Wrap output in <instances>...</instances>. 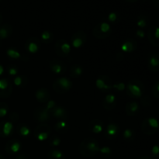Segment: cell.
<instances>
[{"instance_id":"4fadbf2b","label":"cell","mask_w":159,"mask_h":159,"mask_svg":"<svg viewBox=\"0 0 159 159\" xmlns=\"http://www.w3.org/2000/svg\"><path fill=\"white\" fill-rule=\"evenodd\" d=\"M22 148V144L18 140L12 139L8 141L5 145V150L9 155H16L20 153Z\"/></svg>"},{"instance_id":"8fae6325","label":"cell","mask_w":159,"mask_h":159,"mask_svg":"<svg viewBox=\"0 0 159 159\" xmlns=\"http://www.w3.org/2000/svg\"><path fill=\"white\" fill-rule=\"evenodd\" d=\"M87 35L84 31L79 30L75 33L71 38V45L74 48H80L86 43Z\"/></svg>"},{"instance_id":"e0dca14e","label":"cell","mask_w":159,"mask_h":159,"mask_svg":"<svg viewBox=\"0 0 159 159\" xmlns=\"http://www.w3.org/2000/svg\"><path fill=\"white\" fill-rule=\"evenodd\" d=\"M51 116H54L59 120H66L68 118V110L61 106H56L55 108L51 113Z\"/></svg>"},{"instance_id":"52a82bcc","label":"cell","mask_w":159,"mask_h":159,"mask_svg":"<svg viewBox=\"0 0 159 159\" xmlns=\"http://www.w3.org/2000/svg\"><path fill=\"white\" fill-rule=\"evenodd\" d=\"M55 52L61 57H66L71 52V45L65 40L60 39L55 43Z\"/></svg>"},{"instance_id":"f6af8a7d","label":"cell","mask_w":159,"mask_h":159,"mask_svg":"<svg viewBox=\"0 0 159 159\" xmlns=\"http://www.w3.org/2000/svg\"><path fill=\"white\" fill-rule=\"evenodd\" d=\"M136 36L138 37V38H141V39H143L144 38V37H145V33H144V30H138L136 31Z\"/></svg>"},{"instance_id":"60d3db41","label":"cell","mask_w":159,"mask_h":159,"mask_svg":"<svg viewBox=\"0 0 159 159\" xmlns=\"http://www.w3.org/2000/svg\"><path fill=\"white\" fill-rule=\"evenodd\" d=\"M137 24L139 26L140 28H144L147 26V20H146L145 17L141 16L138 19V22H137Z\"/></svg>"},{"instance_id":"7bdbcfd3","label":"cell","mask_w":159,"mask_h":159,"mask_svg":"<svg viewBox=\"0 0 159 159\" xmlns=\"http://www.w3.org/2000/svg\"><path fill=\"white\" fill-rule=\"evenodd\" d=\"M9 120L12 122H16L19 120V114L16 112H12V113H10L9 115Z\"/></svg>"},{"instance_id":"44dd1931","label":"cell","mask_w":159,"mask_h":159,"mask_svg":"<svg viewBox=\"0 0 159 159\" xmlns=\"http://www.w3.org/2000/svg\"><path fill=\"white\" fill-rule=\"evenodd\" d=\"M103 107L107 110H112L116 106V97L113 93H109L105 96L103 99Z\"/></svg>"},{"instance_id":"8992f818","label":"cell","mask_w":159,"mask_h":159,"mask_svg":"<svg viewBox=\"0 0 159 159\" xmlns=\"http://www.w3.org/2000/svg\"><path fill=\"white\" fill-rule=\"evenodd\" d=\"M110 34H111V26L109 23H105V22L96 25L93 29V36L96 38L100 39V40L107 38L110 35Z\"/></svg>"},{"instance_id":"c3c4849f","label":"cell","mask_w":159,"mask_h":159,"mask_svg":"<svg viewBox=\"0 0 159 159\" xmlns=\"http://www.w3.org/2000/svg\"><path fill=\"white\" fill-rule=\"evenodd\" d=\"M138 159H153V158H150V157H148V156H141Z\"/></svg>"},{"instance_id":"9a60e30c","label":"cell","mask_w":159,"mask_h":159,"mask_svg":"<svg viewBox=\"0 0 159 159\" xmlns=\"http://www.w3.org/2000/svg\"><path fill=\"white\" fill-rule=\"evenodd\" d=\"M14 131L13 124L11 121L0 122V137L8 138L11 136Z\"/></svg>"},{"instance_id":"7dc6e473","label":"cell","mask_w":159,"mask_h":159,"mask_svg":"<svg viewBox=\"0 0 159 159\" xmlns=\"http://www.w3.org/2000/svg\"><path fill=\"white\" fill-rule=\"evenodd\" d=\"M4 71H5L4 68H3L2 65L1 64H0V76H1L3 74V73H4Z\"/></svg>"},{"instance_id":"f546056e","label":"cell","mask_w":159,"mask_h":159,"mask_svg":"<svg viewBox=\"0 0 159 159\" xmlns=\"http://www.w3.org/2000/svg\"><path fill=\"white\" fill-rule=\"evenodd\" d=\"M54 130L60 133H65L68 130V124L66 120H58L54 124Z\"/></svg>"},{"instance_id":"7a4b0ae2","label":"cell","mask_w":159,"mask_h":159,"mask_svg":"<svg viewBox=\"0 0 159 159\" xmlns=\"http://www.w3.org/2000/svg\"><path fill=\"white\" fill-rule=\"evenodd\" d=\"M127 94L133 99H140L142 97L144 92V86L139 80H130L126 85Z\"/></svg>"},{"instance_id":"ffe728a7","label":"cell","mask_w":159,"mask_h":159,"mask_svg":"<svg viewBox=\"0 0 159 159\" xmlns=\"http://www.w3.org/2000/svg\"><path fill=\"white\" fill-rule=\"evenodd\" d=\"M35 97L40 103H46L51 99V94L46 88H40L36 91Z\"/></svg>"},{"instance_id":"30bf717a","label":"cell","mask_w":159,"mask_h":159,"mask_svg":"<svg viewBox=\"0 0 159 159\" xmlns=\"http://www.w3.org/2000/svg\"><path fill=\"white\" fill-rule=\"evenodd\" d=\"M13 86L11 81L8 79H0V98L7 99L12 95Z\"/></svg>"},{"instance_id":"d6986e66","label":"cell","mask_w":159,"mask_h":159,"mask_svg":"<svg viewBox=\"0 0 159 159\" xmlns=\"http://www.w3.org/2000/svg\"><path fill=\"white\" fill-rule=\"evenodd\" d=\"M148 38L151 44L155 47H159V27L153 26L148 32Z\"/></svg>"},{"instance_id":"cb8c5ba5","label":"cell","mask_w":159,"mask_h":159,"mask_svg":"<svg viewBox=\"0 0 159 159\" xmlns=\"http://www.w3.org/2000/svg\"><path fill=\"white\" fill-rule=\"evenodd\" d=\"M136 41L133 39H127L121 45V50L124 53H131L137 49Z\"/></svg>"},{"instance_id":"b9f144b4","label":"cell","mask_w":159,"mask_h":159,"mask_svg":"<svg viewBox=\"0 0 159 159\" xmlns=\"http://www.w3.org/2000/svg\"><path fill=\"white\" fill-rule=\"evenodd\" d=\"M151 153L154 158H159V145L158 144H155L152 148L151 150Z\"/></svg>"},{"instance_id":"277c9868","label":"cell","mask_w":159,"mask_h":159,"mask_svg":"<svg viewBox=\"0 0 159 159\" xmlns=\"http://www.w3.org/2000/svg\"><path fill=\"white\" fill-rule=\"evenodd\" d=\"M53 88L56 93L64 94L68 93L72 88V82L68 78H59L53 83Z\"/></svg>"},{"instance_id":"816d5d0a","label":"cell","mask_w":159,"mask_h":159,"mask_svg":"<svg viewBox=\"0 0 159 159\" xmlns=\"http://www.w3.org/2000/svg\"><path fill=\"white\" fill-rule=\"evenodd\" d=\"M0 159H6L2 155H0Z\"/></svg>"},{"instance_id":"9c48e42d","label":"cell","mask_w":159,"mask_h":159,"mask_svg":"<svg viewBox=\"0 0 159 159\" xmlns=\"http://www.w3.org/2000/svg\"><path fill=\"white\" fill-rule=\"evenodd\" d=\"M34 117L37 122L40 124H46L51 120V113L44 107H37L34 113Z\"/></svg>"},{"instance_id":"4dcf8cb0","label":"cell","mask_w":159,"mask_h":159,"mask_svg":"<svg viewBox=\"0 0 159 159\" xmlns=\"http://www.w3.org/2000/svg\"><path fill=\"white\" fill-rule=\"evenodd\" d=\"M6 54H7L8 57L11 59H13V60H16V59H20L22 57L21 54L17 50H16L15 48H9V49L6 50Z\"/></svg>"},{"instance_id":"83f0119b","label":"cell","mask_w":159,"mask_h":159,"mask_svg":"<svg viewBox=\"0 0 159 159\" xmlns=\"http://www.w3.org/2000/svg\"><path fill=\"white\" fill-rule=\"evenodd\" d=\"M48 159H66L65 154L57 148H52L48 153Z\"/></svg>"},{"instance_id":"f35d334b","label":"cell","mask_w":159,"mask_h":159,"mask_svg":"<svg viewBox=\"0 0 159 159\" xmlns=\"http://www.w3.org/2000/svg\"><path fill=\"white\" fill-rule=\"evenodd\" d=\"M152 92V95L154 96V97L159 99V81L158 82H157L156 83L153 85Z\"/></svg>"},{"instance_id":"681fc988","label":"cell","mask_w":159,"mask_h":159,"mask_svg":"<svg viewBox=\"0 0 159 159\" xmlns=\"http://www.w3.org/2000/svg\"><path fill=\"white\" fill-rule=\"evenodd\" d=\"M154 2H155V4L156 5L157 7L159 8V0H155Z\"/></svg>"},{"instance_id":"4316f807","label":"cell","mask_w":159,"mask_h":159,"mask_svg":"<svg viewBox=\"0 0 159 159\" xmlns=\"http://www.w3.org/2000/svg\"><path fill=\"white\" fill-rule=\"evenodd\" d=\"M13 84L19 88H25L28 84V78L25 75L16 76L13 79Z\"/></svg>"},{"instance_id":"d4e9b609","label":"cell","mask_w":159,"mask_h":159,"mask_svg":"<svg viewBox=\"0 0 159 159\" xmlns=\"http://www.w3.org/2000/svg\"><path fill=\"white\" fill-rule=\"evenodd\" d=\"M12 26L9 24H4L0 26V39L4 40V39L9 38L12 34Z\"/></svg>"},{"instance_id":"484cf974","label":"cell","mask_w":159,"mask_h":159,"mask_svg":"<svg viewBox=\"0 0 159 159\" xmlns=\"http://www.w3.org/2000/svg\"><path fill=\"white\" fill-rule=\"evenodd\" d=\"M16 130L18 134L23 138H28L30 134V127L26 124H19L16 127Z\"/></svg>"},{"instance_id":"1f68e13d","label":"cell","mask_w":159,"mask_h":159,"mask_svg":"<svg viewBox=\"0 0 159 159\" xmlns=\"http://www.w3.org/2000/svg\"><path fill=\"white\" fill-rule=\"evenodd\" d=\"M123 137H124V139L126 141H127V142H130V141H132L134 139L135 133L132 129L127 128L124 130Z\"/></svg>"},{"instance_id":"ee69618b","label":"cell","mask_w":159,"mask_h":159,"mask_svg":"<svg viewBox=\"0 0 159 159\" xmlns=\"http://www.w3.org/2000/svg\"><path fill=\"white\" fill-rule=\"evenodd\" d=\"M117 19V15H116V12H111V13H110V15H109L108 16V20H110V22H111V23H115V22H116Z\"/></svg>"},{"instance_id":"ba28073f","label":"cell","mask_w":159,"mask_h":159,"mask_svg":"<svg viewBox=\"0 0 159 159\" xmlns=\"http://www.w3.org/2000/svg\"><path fill=\"white\" fill-rule=\"evenodd\" d=\"M96 85L102 93H108L113 89L111 79L105 75H99L96 81Z\"/></svg>"},{"instance_id":"8d00e7d4","label":"cell","mask_w":159,"mask_h":159,"mask_svg":"<svg viewBox=\"0 0 159 159\" xmlns=\"http://www.w3.org/2000/svg\"><path fill=\"white\" fill-rule=\"evenodd\" d=\"M6 71H7L8 74L11 76H16L17 74H18V67L15 65H9L7 67H6Z\"/></svg>"},{"instance_id":"74e56055","label":"cell","mask_w":159,"mask_h":159,"mask_svg":"<svg viewBox=\"0 0 159 159\" xmlns=\"http://www.w3.org/2000/svg\"><path fill=\"white\" fill-rule=\"evenodd\" d=\"M57 105V104L55 101L52 100V99H50L49 101H48V102H46V105L44 106V107L48 110V111L50 112V113H51V112H52V110L55 108L56 106Z\"/></svg>"},{"instance_id":"7c38bea8","label":"cell","mask_w":159,"mask_h":159,"mask_svg":"<svg viewBox=\"0 0 159 159\" xmlns=\"http://www.w3.org/2000/svg\"><path fill=\"white\" fill-rule=\"evenodd\" d=\"M40 47L41 41L36 37H30L25 43V50L30 54H34L38 52Z\"/></svg>"},{"instance_id":"ac0fdd59","label":"cell","mask_w":159,"mask_h":159,"mask_svg":"<svg viewBox=\"0 0 159 159\" xmlns=\"http://www.w3.org/2000/svg\"><path fill=\"white\" fill-rule=\"evenodd\" d=\"M88 127L89 130L93 134H100L104 130L105 125L101 120L93 119L89 122Z\"/></svg>"},{"instance_id":"f5cc1de1","label":"cell","mask_w":159,"mask_h":159,"mask_svg":"<svg viewBox=\"0 0 159 159\" xmlns=\"http://www.w3.org/2000/svg\"><path fill=\"white\" fill-rule=\"evenodd\" d=\"M158 131H159V129H158Z\"/></svg>"},{"instance_id":"3957f363","label":"cell","mask_w":159,"mask_h":159,"mask_svg":"<svg viewBox=\"0 0 159 159\" xmlns=\"http://www.w3.org/2000/svg\"><path fill=\"white\" fill-rule=\"evenodd\" d=\"M159 122L155 117H148L141 124V130L145 134L153 135L158 130Z\"/></svg>"},{"instance_id":"d590c367","label":"cell","mask_w":159,"mask_h":159,"mask_svg":"<svg viewBox=\"0 0 159 159\" xmlns=\"http://www.w3.org/2000/svg\"><path fill=\"white\" fill-rule=\"evenodd\" d=\"M9 111V107L6 102H0V118L5 117Z\"/></svg>"},{"instance_id":"d6a6232c","label":"cell","mask_w":159,"mask_h":159,"mask_svg":"<svg viewBox=\"0 0 159 159\" xmlns=\"http://www.w3.org/2000/svg\"><path fill=\"white\" fill-rule=\"evenodd\" d=\"M54 35L48 30H44L41 34V40L43 43H51L52 42Z\"/></svg>"},{"instance_id":"e575fe53","label":"cell","mask_w":159,"mask_h":159,"mask_svg":"<svg viewBox=\"0 0 159 159\" xmlns=\"http://www.w3.org/2000/svg\"><path fill=\"white\" fill-rule=\"evenodd\" d=\"M99 152L103 158H110L112 156V154H113L111 148L108 147V146H103L102 148H99Z\"/></svg>"},{"instance_id":"5bb4252c","label":"cell","mask_w":159,"mask_h":159,"mask_svg":"<svg viewBox=\"0 0 159 159\" xmlns=\"http://www.w3.org/2000/svg\"><path fill=\"white\" fill-rule=\"evenodd\" d=\"M50 69L56 75H63L66 72L67 67L63 61L57 59H53L49 62Z\"/></svg>"},{"instance_id":"6da1fadb","label":"cell","mask_w":159,"mask_h":159,"mask_svg":"<svg viewBox=\"0 0 159 159\" xmlns=\"http://www.w3.org/2000/svg\"><path fill=\"white\" fill-rule=\"evenodd\" d=\"M99 144L96 139L87 138L81 142L79 145V152L85 158H91L99 152Z\"/></svg>"},{"instance_id":"f907efd6","label":"cell","mask_w":159,"mask_h":159,"mask_svg":"<svg viewBox=\"0 0 159 159\" xmlns=\"http://www.w3.org/2000/svg\"><path fill=\"white\" fill-rule=\"evenodd\" d=\"M2 15L0 14V24H1L2 23Z\"/></svg>"},{"instance_id":"7402d4cb","label":"cell","mask_w":159,"mask_h":159,"mask_svg":"<svg viewBox=\"0 0 159 159\" xmlns=\"http://www.w3.org/2000/svg\"><path fill=\"white\" fill-rule=\"evenodd\" d=\"M148 67L152 72H157L159 71V54H151L148 59Z\"/></svg>"},{"instance_id":"836d02e7","label":"cell","mask_w":159,"mask_h":159,"mask_svg":"<svg viewBox=\"0 0 159 159\" xmlns=\"http://www.w3.org/2000/svg\"><path fill=\"white\" fill-rule=\"evenodd\" d=\"M48 143H49L50 146L53 148H57L61 143V139L58 135H53L48 140Z\"/></svg>"},{"instance_id":"603a6c76","label":"cell","mask_w":159,"mask_h":159,"mask_svg":"<svg viewBox=\"0 0 159 159\" xmlns=\"http://www.w3.org/2000/svg\"><path fill=\"white\" fill-rule=\"evenodd\" d=\"M126 113H127V116H134L136 114H138V113L140 110V106L135 101H130L127 103L125 107Z\"/></svg>"},{"instance_id":"f1b7e54d","label":"cell","mask_w":159,"mask_h":159,"mask_svg":"<svg viewBox=\"0 0 159 159\" xmlns=\"http://www.w3.org/2000/svg\"><path fill=\"white\" fill-rule=\"evenodd\" d=\"M70 75L72 78H79L83 74V68L79 65H74L70 68Z\"/></svg>"},{"instance_id":"bcb514c9","label":"cell","mask_w":159,"mask_h":159,"mask_svg":"<svg viewBox=\"0 0 159 159\" xmlns=\"http://www.w3.org/2000/svg\"><path fill=\"white\" fill-rule=\"evenodd\" d=\"M16 159H30L29 155L26 153H22L20 154L19 155H17V157Z\"/></svg>"},{"instance_id":"ab89813d","label":"cell","mask_w":159,"mask_h":159,"mask_svg":"<svg viewBox=\"0 0 159 159\" xmlns=\"http://www.w3.org/2000/svg\"><path fill=\"white\" fill-rule=\"evenodd\" d=\"M113 89H114L115 90H116L118 92H122L126 89V85L124 83H123V82H119V83L113 85Z\"/></svg>"},{"instance_id":"5b68a950","label":"cell","mask_w":159,"mask_h":159,"mask_svg":"<svg viewBox=\"0 0 159 159\" xmlns=\"http://www.w3.org/2000/svg\"><path fill=\"white\" fill-rule=\"evenodd\" d=\"M51 134V128L48 124H40L35 128L34 135L38 141H45L50 138Z\"/></svg>"},{"instance_id":"2e32d148","label":"cell","mask_w":159,"mask_h":159,"mask_svg":"<svg viewBox=\"0 0 159 159\" xmlns=\"http://www.w3.org/2000/svg\"><path fill=\"white\" fill-rule=\"evenodd\" d=\"M105 137L109 140H113L118 137L120 134V127L119 126L114 123L108 124L106 130H104Z\"/></svg>"}]
</instances>
